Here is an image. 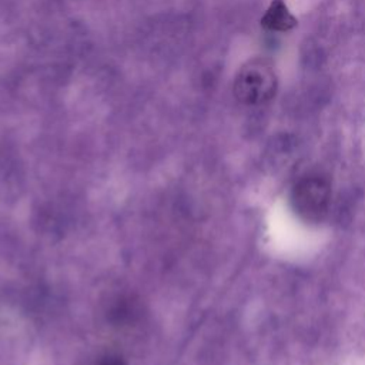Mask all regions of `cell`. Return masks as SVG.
<instances>
[{"label": "cell", "instance_id": "6da1fadb", "mask_svg": "<svg viewBox=\"0 0 365 365\" xmlns=\"http://www.w3.org/2000/svg\"><path fill=\"white\" fill-rule=\"evenodd\" d=\"M277 91V74L274 66L264 58L248 61L238 71L234 93L247 104H261L274 97Z\"/></svg>", "mask_w": 365, "mask_h": 365}, {"label": "cell", "instance_id": "7a4b0ae2", "mask_svg": "<svg viewBox=\"0 0 365 365\" xmlns=\"http://www.w3.org/2000/svg\"><path fill=\"white\" fill-rule=\"evenodd\" d=\"M294 202L299 214L307 218H317L328 207L329 187L321 178H307L295 188Z\"/></svg>", "mask_w": 365, "mask_h": 365}, {"label": "cell", "instance_id": "3957f363", "mask_svg": "<svg viewBox=\"0 0 365 365\" xmlns=\"http://www.w3.org/2000/svg\"><path fill=\"white\" fill-rule=\"evenodd\" d=\"M261 24L272 31H287L297 26V19L282 0H272L261 19Z\"/></svg>", "mask_w": 365, "mask_h": 365}]
</instances>
